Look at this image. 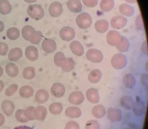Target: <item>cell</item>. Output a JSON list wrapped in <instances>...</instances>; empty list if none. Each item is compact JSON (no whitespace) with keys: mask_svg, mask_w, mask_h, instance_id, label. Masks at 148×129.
Instances as JSON below:
<instances>
[{"mask_svg":"<svg viewBox=\"0 0 148 129\" xmlns=\"http://www.w3.org/2000/svg\"><path fill=\"white\" fill-rule=\"evenodd\" d=\"M66 58V56L62 52H57L54 57V62L56 66L61 67L62 63Z\"/></svg>","mask_w":148,"mask_h":129,"instance_id":"cell-40","label":"cell"},{"mask_svg":"<svg viewBox=\"0 0 148 129\" xmlns=\"http://www.w3.org/2000/svg\"><path fill=\"white\" fill-rule=\"evenodd\" d=\"M64 129H80V126L75 121H70L66 124Z\"/></svg>","mask_w":148,"mask_h":129,"instance_id":"cell-47","label":"cell"},{"mask_svg":"<svg viewBox=\"0 0 148 129\" xmlns=\"http://www.w3.org/2000/svg\"><path fill=\"white\" fill-rule=\"evenodd\" d=\"M121 35L120 33L116 30H112L109 31L106 36L107 43L112 46L116 47L121 40Z\"/></svg>","mask_w":148,"mask_h":129,"instance_id":"cell-5","label":"cell"},{"mask_svg":"<svg viewBox=\"0 0 148 129\" xmlns=\"http://www.w3.org/2000/svg\"><path fill=\"white\" fill-rule=\"evenodd\" d=\"M119 10L121 14L126 17H130L134 15V10L131 5L126 3L121 4L119 7Z\"/></svg>","mask_w":148,"mask_h":129,"instance_id":"cell-20","label":"cell"},{"mask_svg":"<svg viewBox=\"0 0 148 129\" xmlns=\"http://www.w3.org/2000/svg\"><path fill=\"white\" fill-rule=\"evenodd\" d=\"M125 1L130 4H135L137 2V0H125Z\"/></svg>","mask_w":148,"mask_h":129,"instance_id":"cell-52","label":"cell"},{"mask_svg":"<svg viewBox=\"0 0 148 129\" xmlns=\"http://www.w3.org/2000/svg\"><path fill=\"white\" fill-rule=\"evenodd\" d=\"M93 116L97 119H102L106 115V110L102 105H97L93 107L92 110Z\"/></svg>","mask_w":148,"mask_h":129,"instance_id":"cell-31","label":"cell"},{"mask_svg":"<svg viewBox=\"0 0 148 129\" xmlns=\"http://www.w3.org/2000/svg\"><path fill=\"white\" fill-rule=\"evenodd\" d=\"M87 59L94 63L101 62L103 59L102 52L96 49H88L86 54Z\"/></svg>","mask_w":148,"mask_h":129,"instance_id":"cell-4","label":"cell"},{"mask_svg":"<svg viewBox=\"0 0 148 129\" xmlns=\"http://www.w3.org/2000/svg\"><path fill=\"white\" fill-rule=\"evenodd\" d=\"M121 106L126 110H130L133 107L134 102L132 97L128 96H124L120 99Z\"/></svg>","mask_w":148,"mask_h":129,"instance_id":"cell-32","label":"cell"},{"mask_svg":"<svg viewBox=\"0 0 148 129\" xmlns=\"http://www.w3.org/2000/svg\"><path fill=\"white\" fill-rule=\"evenodd\" d=\"M5 88V83L3 81L0 80V93Z\"/></svg>","mask_w":148,"mask_h":129,"instance_id":"cell-50","label":"cell"},{"mask_svg":"<svg viewBox=\"0 0 148 129\" xmlns=\"http://www.w3.org/2000/svg\"><path fill=\"white\" fill-rule=\"evenodd\" d=\"M66 116L72 119L78 118L82 115V110L80 108L76 106H70L66 109Z\"/></svg>","mask_w":148,"mask_h":129,"instance_id":"cell-21","label":"cell"},{"mask_svg":"<svg viewBox=\"0 0 148 129\" xmlns=\"http://www.w3.org/2000/svg\"><path fill=\"white\" fill-rule=\"evenodd\" d=\"M83 3L88 8H94L98 4V0H82Z\"/></svg>","mask_w":148,"mask_h":129,"instance_id":"cell-45","label":"cell"},{"mask_svg":"<svg viewBox=\"0 0 148 129\" xmlns=\"http://www.w3.org/2000/svg\"><path fill=\"white\" fill-rule=\"evenodd\" d=\"M127 19L122 15H117L112 17L111 20V27L116 30H121L127 24Z\"/></svg>","mask_w":148,"mask_h":129,"instance_id":"cell-6","label":"cell"},{"mask_svg":"<svg viewBox=\"0 0 148 129\" xmlns=\"http://www.w3.org/2000/svg\"><path fill=\"white\" fill-rule=\"evenodd\" d=\"M102 77V72L100 69H95L92 70L88 74V80L93 84L98 83Z\"/></svg>","mask_w":148,"mask_h":129,"instance_id":"cell-24","label":"cell"},{"mask_svg":"<svg viewBox=\"0 0 148 129\" xmlns=\"http://www.w3.org/2000/svg\"><path fill=\"white\" fill-rule=\"evenodd\" d=\"M35 31L34 27L30 25H26L22 29V36L25 40L29 41L30 36L33 32Z\"/></svg>","mask_w":148,"mask_h":129,"instance_id":"cell-39","label":"cell"},{"mask_svg":"<svg viewBox=\"0 0 148 129\" xmlns=\"http://www.w3.org/2000/svg\"><path fill=\"white\" fill-rule=\"evenodd\" d=\"M27 12L28 14L35 20H40L44 16V10L41 6L38 4L29 5Z\"/></svg>","mask_w":148,"mask_h":129,"instance_id":"cell-1","label":"cell"},{"mask_svg":"<svg viewBox=\"0 0 148 129\" xmlns=\"http://www.w3.org/2000/svg\"><path fill=\"white\" fill-rule=\"evenodd\" d=\"M109 28V22L104 19H100L95 23V28L97 32L101 34L106 33Z\"/></svg>","mask_w":148,"mask_h":129,"instance_id":"cell-22","label":"cell"},{"mask_svg":"<svg viewBox=\"0 0 148 129\" xmlns=\"http://www.w3.org/2000/svg\"><path fill=\"white\" fill-rule=\"evenodd\" d=\"M67 5L69 11L75 14L80 13L82 10V5L80 0H69Z\"/></svg>","mask_w":148,"mask_h":129,"instance_id":"cell-13","label":"cell"},{"mask_svg":"<svg viewBox=\"0 0 148 129\" xmlns=\"http://www.w3.org/2000/svg\"><path fill=\"white\" fill-rule=\"evenodd\" d=\"M69 101L72 104L79 105L84 102L85 100L84 95L81 91H76L70 93L69 96Z\"/></svg>","mask_w":148,"mask_h":129,"instance_id":"cell-10","label":"cell"},{"mask_svg":"<svg viewBox=\"0 0 148 129\" xmlns=\"http://www.w3.org/2000/svg\"><path fill=\"white\" fill-rule=\"evenodd\" d=\"M34 115L35 119L37 120H44L47 115V109L42 106H38L34 110Z\"/></svg>","mask_w":148,"mask_h":129,"instance_id":"cell-18","label":"cell"},{"mask_svg":"<svg viewBox=\"0 0 148 129\" xmlns=\"http://www.w3.org/2000/svg\"><path fill=\"white\" fill-rule=\"evenodd\" d=\"M11 6L7 0H0V14L7 15L11 11Z\"/></svg>","mask_w":148,"mask_h":129,"instance_id":"cell-33","label":"cell"},{"mask_svg":"<svg viewBox=\"0 0 148 129\" xmlns=\"http://www.w3.org/2000/svg\"><path fill=\"white\" fill-rule=\"evenodd\" d=\"M35 110L34 106H29L24 111V115L28 121H33L35 119L34 117V112Z\"/></svg>","mask_w":148,"mask_h":129,"instance_id":"cell-42","label":"cell"},{"mask_svg":"<svg viewBox=\"0 0 148 129\" xmlns=\"http://www.w3.org/2000/svg\"><path fill=\"white\" fill-rule=\"evenodd\" d=\"M66 88L64 85L60 82H57L53 84L51 88L52 95L56 98H60L64 95Z\"/></svg>","mask_w":148,"mask_h":129,"instance_id":"cell-8","label":"cell"},{"mask_svg":"<svg viewBox=\"0 0 148 129\" xmlns=\"http://www.w3.org/2000/svg\"><path fill=\"white\" fill-rule=\"evenodd\" d=\"M75 67V62L71 58H66L61 64V67L64 72L71 71Z\"/></svg>","mask_w":148,"mask_h":129,"instance_id":"cell-23","label":"cell"},{"mask_svg":"<svg viewBox=\"0 0 148 129\" xmlns=\"http://www.w3.org/2000/svg\"><path fill=\"white\" fill-rule=\"evenodd\" d=\"M1 108L3 113L7 116H10L13 115L15 110V105L12 102L5 100L2 102Z\"/></svg>","mask_w":148,"mask_h":129,"instance_id":"cell-15","label":"cell"},{"mask_svg":"<svg viewBox=\"0 0 148 129\" xmlns=\"http://www.w3.org/2000/svg\"><path fill=\"white\" fill-rule=\"evenodd\" d=\"M100 7L103 12H109L114 7V0H101Z\"/></svg>","mask_w":148,"mask_h":129,"instance_id":"cell-28","label":"cell"},{"mask_svg":"<svg viewBox=\"0 0 148 129\" xmlns=\"http://www.w3.org/2000/svg\"><path fill=\"white\" fill-rule=\"evenodd\" d=\"M112 66L116 69H121L124 68L127 64V58L125 55L122 54H115L112 58Z\"/></svg>","mask_w":148,"mask_h":129,"instance_id":"cell-3","label":"cell"},{"mask_svg":"<svg viewBox=\"0 0 148 129\" xmlns=\"http://www.w3.org/2000/svg\"><path fill=\"white\" fill-rule=\"evenodd\" d=\"M60 36L64 41L69 42L75 38V32L74 29L70 26H64L60 31Z\"/></svg>","mask_w":148,"mask_h":129,"instance_id":"cell-7","label":"cell"},{"mask_svg":"<svg viewBox=\"0 0 148 129\" xmlns=\"http://www.w3.org/2000/svg\"><path fill=\"white\" fill-rule=\"evenodd\" d=\"M5 71L10 77H16L19 73L18 68L14 64L10 63L6 65Z\"/></svg>","mask_w":148,"mask_h":129,"instance_id":"cell-27","label":"cell"},{"mask_svg":"<svg viewBox=\"0 0 148 129\" xmlns=\"http://www.w3.org/2000/svg\"><path fill=\"white\" fill-rule=\"evenodd\" d=\"M22 75L25 79L31 80L35 77L36 70L34 67H27L23 70Z\"/></svg>","mask_w":148,"mask_h":129,"instance_id":"cell-37","label":"cell"},{"mask_svg":"<svg viewBox=\"0 0 148 129\" xmlns=\"http://www.w3.org/2000/svg\"><path fill=\"white\" fill-rule=\"evenodd\" d=\"M25 54L27 59L33 62L36 61L38 58V51L35 46H28L25 49Z\"/></svg>","mask_w":148,"mask_h":129,"instance_id":"cell-17","label":"cell"},{"mask_svg":"<svg viewBox=\"0 0 148 129\" xmlns=\"http://www.w3.org/2000/svg\"><path fill=\"white\" fill-rule=\"evenodd\" d=\"M70 49L73 54L77 56H82L84 54V49L82 45L77 40H73L69 45Z\"/></svg>","mask_w":148,"mask_h":129,"instance_id":"cell-14","label":"cell"},{"mask_svg":"<svg viewBox=\"0 0 148 129\" xmlns=\"http://www.w3.org/2000/svg\"><path fill=\"white\" fill-rule=\"evenodd\" d=\"M25 110H17L15 113V117L17 121L21 123H26L29 121L26 119L24 115Z\"/></svg>","mask_w":148,"mask_h":129,"instance_id":"cell-41","label":"cell"},{"mask_svg":"<svg viewBox=\"0 0 148 129\" xmlns=\"http://www.w3.org/2000/svg\"><path fill=\"white\" fill-rule=\"evenodd\" d=\"M14 129H34L31 127H29L28 126H17L15 127Z\"/></svg>","mask_w":148,"mask_h":129,"instance_id":"cell-49","label":"cell"},{"mask_svg":"<svg viewBox=\"0 0 148 129\" xmlns=\"http://www.w3.org/2000/svg\"><path fill=\"white\" fill-rule=\"evenodd\" d=\"M133 110L135 115L137 116L143 115L145 110V104L141 100L137 101L133 105Z\"/></svg>","mask_w":148,"mask_h":129,"instance_id":"cell-29","label":"cell"},{"mask_svg":"<svg viewBox=\"0 0 148 129\" xmlns=\"http://www.w3.org/2000/svg\"><path fill=\"white\" fill-rule=\"evenodd\" d=\"M34 93V89L30 86H23L19 90L20 95L23 98H29L33 95Z\"/></svg>","mask_w":148,"mask_h":129,"instance_id":"cell-30","label":"cell"},{"mask_svg":"<svg viewBox=\"0 0 148 129\" xmlns=\"http://www.w3.org/2000/svg\"><path fill=\"white\" fill-rule=\"evenodd\" d=\"M86 97L88 102L92 104H96L100 100V95L98 91L95 88H90L86 92Z\"/></svg>","mask_w":148,"mask_h":129,"instance_id":"cell-16","label":"cell"},{"mask_svg":"<svg viewBox=\"0 0 148 129\" xmlns=\"http://www.w3.org/2000/svg\"><path fill=\"white\" fill-rule=\"evenodd\" d=\"M4 28H5V25L4 23L0 21V33L4 30Z\"/></svg>","mask_w":148,"mask_h":129,"instance_id":"cell-51","label":"cell"},{"mask_svg":"<svg viewBox=\"0 0 148 129\" xmlns=\"http://www.w3.org/2000/svg\"><path fill=\"white\" fill-rule=\"evenodd\" d=\"M9 47L6 44L2 42L0 43V56H5L8 53Z\"/></svg>","mask_w":148,"mask_h":129,"instance_id":"cell-46","label":"cell"},{"mask_svg":"<svg viewBox=\"0 0 148 129\" xmlns=\"http://www.w3.org/2000/svg\"><path fill=\"white\" fill-rule=\"evenodd\" d=\"M6 35L9 39L12 40H16L19 37L20 30L16 27H11L7 30Z\"/></svg>","mask_w":148,"mask_h":129,"instance_id":"cell-36","label":"cell"},{"mask_svg":"<svg viewBox=\"0 0 148 129\" xmlns=\"http://www.w3.org/2000/svg\"><path fill=\"white\" fill-rule=\"evenodd\" d=\"M85 129H100V124L97 121L91 120L86 124Z\"/></svg>","mask_w":148,"mask_h":129,"instance_id":"cell-44","label":"cell"},{"mask_svg":"<svg viewBox=\"0 0 148 129\" xmlns=\"http://www.w3.org/2000/svg\"><path fill=\"white\" fill-rule=\"evenodd\" d=\"M92 22V19L90 15L86 12L79 14L76 19L77 25L83 30H86L90 27Z\"/></svg>","mask_w":148,"mask_h":129,"instance_id":"cell-2","label":"cell"},{"mask_svg":"<svg viewBox=\"0 0 148 129\" xmlns=\"http://www.w3.org/2000/svg\"><path fill=\"white\" fill-rule=\"evenodd\" d=\"M63 110L62 103L59 102L52 103L49 106V110L51 114L53 115H60Z\"/></svg>","mask_w":148,"mask_h":129,"instance_id":"cell-35","label":"cell"},{"mask_svg":"<svg viewBox=\"0 0 148 129\" xmlns=\"http://www.w3.org/2000/svg\"><path fill=\"white\" fill-rule=\"evenodd\" d=\"M5 122V117L2 114L0 113V126L3 125Z\"/></svg>","mask_w":148,"mask_h":129,"instance_id":"cell-48","label":"cell"},{"mask_svg":"<svg viewBox=\"0 0 148 129\" xmlns=\"http://www.w3.org/2000/svg\"><path fill=\"white\" fill-rule=\"evenodd\" d=\"M49 97L48 92L43 89H40L38 91L35 96L36 101L40 104H43L47 102L49 99Z\"/></svg>","mask_w":148,"mask_h":129,"instance_id":"cell-19","label":"cell"},{"mask_svg":"<svg viewBox=\"0 0 148 129\" xmlns=\"http://www.w3.org/2000/svg\"><path fill=\"white\" fill-rule=\"evenodd\" d=\"M43 34L41 31H35L31 34L29 41L35 45L38 44L42 39Z\"/></svg>","mask_w":148,"mask_h":129,"instance_id":"cell-38","label":"cell"},{"mask_svg":"<svg viewBox=\"0 0 148 129\" xmlns=\"http://www.w3.org/2000/svg\"><path fill=\"white\" fill-rule=\"evenodd\" d=\"M42 48L46 53H52L57 49V44L53 39H45L42 43Z\"/></svg>","mask_w":148,"mask_h":129,"instance_id":"cell-11","label":"cell"},{"mask_svg":"<svg viewBox=\"0 0 148 129\" xmlns=\"http://www.w3.org/2000/svg\"><path fill=\"white\" fill-rule=\"evenodd\" d=\"M18 89V86L17 84H12L6 88L5 91V95L8 97L11 96L16 92Z\"/></svg>","mask_w":148,"mask_h":129,"instance_id":"cell-43","label":"cell"},{"mask_svg":"<svg viewBox=\"0 0 148 129\" xmlns=\"http://www.w3.org/2000/svg\"><path fill=\"white\" fill-rule=\"evenodd\" d=\"M63 11L62 5L60 2L55 1L51 3L49 8V14L53 17H58L62 15Z\"/></svg>","mask_w":148,"mask_h":129,"instance_id":"cell-9","label":"cell"},{"mask_svg":"<svg viewBox=\"0 0 148 129\" xmlns=\"http://www.w3.org/2000/svg\"><path fill=\"white\" fill-rule=\"evenodd\" d=\"M23 52L21 49L14 48L12 49L9 52L8 57L10 61L16 62L22 58Z\"/></svg>","mask_w":148,"mask_h":129,"instance_id":"cell-25","label":"cell"},{"mask_svg":"<svg viewBox=\"0 0 148 129\" xmlns=\"http://www.w3.org/2000/svg\"><path fill=\"white\" fill-rule=\"evenodd\" d=\"M123 83L125 87L128 89H131L135 86L136 81L133 74L127 73L123 78Z\"/></svg>","mask_w":148,"mask_h":129,"instance_id":"cell-26","label":"cell"},{"mask_svg":"<svg viewBox=\"0 0 148 129\" xmlns=\"http://www.w3.org/2000/svg\"><path fill=\"white\" fill-rule=\"evenodd\" d=\"M4 71H3V68L1 67H0V78L3 75Z\"/></svg>","mask_w":148,"mask_h":129,"instance_id":"cell-54","label":"cell"},{"mask_svg":"<svg viewBox=\"0 0 148 129\" xmlns=\"http://www.w3.org/2000/svg\"><path fill=\"white\" fill-rule=\"evenodd\" d=\"M25 2L28 3H33L37 2V0H24Z\"/></svg>","mask_w":148,"mask_h":129,"instance_id":"cell-53","label":"cell"},{"mask_svg":"<svg viewBox=\"0 0 148 129\" xmlns=\"http://www.w3.org/2000/svg\"><path fill=\"white\" fill-rule=\"evenodd\" d=\"M130 47L129 40L124 36H121V40L119 44L116 46V48L120 52L124 53L128 51Z\"/></svg>","mask_w":148,"mask_h":129,"instance_id":"cell-34","label":"cell"},{"mask_svg":"<svg viewBox=\"0 0 148 129\" xmlns=\"http://www.w3.org/2000/svg\"><path fill=\"white\" fill-rule=\"evenodd\" d=\"M107 118L112 122H119L122 119V114L120 109L110 108L108 110Z\"/></svg>","mask_w":148,"mask_h":129,"instance_id":"cell-12","label":"cell"}]
</instances>
